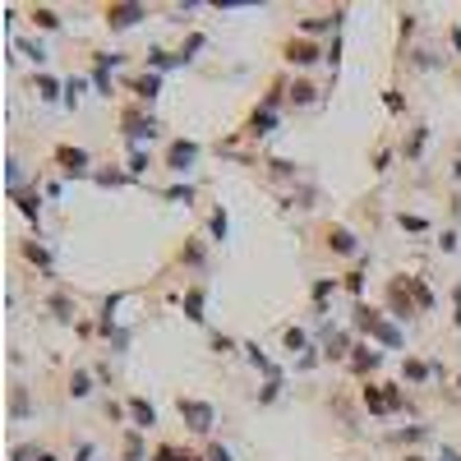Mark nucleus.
<instances>
[{
  "label": "nucleus",
  "mask_w": 461,
  "mask_h": 461,
  "mask_svg": "<svg viewBox=\"0 0 461 461\" xmlns=\"http://www.w3.org/2000/svg\"><path fill=\"white\" fill-rule=\"evenodd\" d=\"M355 328H360V332H369L374 341L392 346V351L401 346V332H397V328H392V323L383 319V314H378V309H369V305H360V309H355Z\"/></svg>",
  "instance_id": "obj_1"
},
{
  "label": "nucleus",
  "mask_w": 461,
  "mask_h": 461,
  "mask_svg": "<svg viewBox=\"0 0 461 461\" xmlns=\"http://www.w3.org/2000/svg\"><path fill=\"white\" fill-rule=\"evenodd\" d=\"M175 411H180V420H184V429L189 433H208L217 425V411L208 406V401H199V397H180L175 401Z\"/></svg>",
  "instance_id": "obj_2"
},
{
  "label": "nucleus",
  "mask_w": 461,
  "mask_h": 461,
  "mask_svg": "<svg viewBox=\"0 0 461 461\" xmlns=\"http://www.w3.org/2000/svg\"><path fill=\"white\" fill-rule=\"evenodd\" d=\"M360 401H365L369 415H387V411H397L401 406V392L392 383H369L365 392H360Z\"/></svg>",
  "instance_id": "obj_3"
},
{
  "label": "nucleus",
  "mask_w": 461,
  "mask_h": 461,
  "mask_svg": "<svg viewBox=\"0 0 461 461\" xmlns=\"http://www.w3.org/2000/svg\"><path fill=\"white\" fill-rule=\"evenodd\" d=\"M194 162H199V143H194V138H175L167 148V171H175V175L194 171Z\"/></svg>",
  "instance_id": "obj_4"
},
{
  "label": "nucleus",
  "mask_w": 461,
  "mask_h": 461,
  "mask_svg": "<svg viewBox=\"0 0 461 461\" xmlns=\"http://www.w3.org/2000/svg\"><path fill=\"white\" fill-rule=\"evenodd\" d=\"M138 19H148V5H107V23L116 32H120V28H134Z\"/></svg>",
  "instance_id": "obj_5"
},
{
  "label": "nucleus",
  "mask_w": 461,
  "mask_h": 461,
  "mask_svg": "<svg viewBox=\"0 0 461 461\" xmlns=\"http://www.w3.org/2000/svg\"><path fill=\"white\" fill-rule=\"evenodd\" d=\"M328 249L341 254V259H355V254H360V240H355L351 226H328Z\"/></svg>",
  "instance_id": "obj_6"
},
{
  "label": "nucleus",
  "mask_w": 461,
  "mask_h": 461,
  "mask_svg": "<svg viewBox=\"0 0 461 461\" xmlns=\"http://www.w3.org/2000/svg\"><path fill=\"white\" fill-rule=\"evenodd\" d=\"M125 134H129V143H143V138L153 143V138H157V120H153V116L129 111V116H125Z\"/></svg>",
  "instance_id": "obj_7"
},
{
  "label": "nucleus",
  "mask_w": 461,
  "mask_h": 461,
  "mask_svg": "<svg viewBox=\"0 0 461 461\" xmlns=\"http://www.w3.org/2000/svg\"><path fill=\"white\" fill-rule=\"evenodd\" d=\"M153 425H157V411H153V401H143V397H129V429L148 433Z\"/></svg>",
  "instance_id": "obj_8"
},
{
  "label": "nucleus",
  "mask_w": 461,
  "mask_h": 461,
  "mask_svg": "<svg viewBox=\"0 0 461 461\" xmlns=\"http://www.w3.org/2000/svg\"><path fill=\"white\" fill-rule=\"evenodd\" d=\"M319 56H323V51H319L314 42H305V37H300V42H295V37L286 42V61H291V65H300V69H305V65H314Z\"/></svg>",
  "instance_id": "obj_9"
},
{
  "label": "nucleus",
  "mask_w": 461,
  "mask_h": 461,
  "mask_svg": "<svg viewBox=\"0 0 461 461\" xmlns=\"http://www.w3.org/2000/svg\"><path fill=\"white\" fill-rule=\"evenodd\" d=\"M56 157L65 162V175H88V153L83 148H56Z\"/></svg>",
  "instance_id": "obj_10"
},
{
  "label": "nucleus",
  "mask_w": 461,
  "mask_h": 461,
  "mask_svg": "<svg viewBox=\"0 0 461 461\" xmlns=\"http://www.w3.org/2000/svg\"><path fill=\"white\" fill-rule=\"evenodd\" d=\"M203 300H208V291H203V286H189V291H184V319H194V323L208 319V314H203Z\"/></svg>",
  "instance_id": "obj_11"
},
{
  "label": "nucleus",
  "mask_w": 461,
  "mask_h": 461,
  "mask_svg": "<svg viewBox=\"0 0 461 461\" xmlns=\"http://www.w3.org/2000/svg\"><path fill=\"white\" fill-rule=\"evenodd\" d=\"M425 143H429V125H415V129H411V143L401 148V153H406V162H420Z\"/></svg>",
  "instance_id": "obj_12"
},
{
  "label": "nucleus",
  "mask_w": 461,
  "mask_h": 461,
  "mask_svg": "<svg viewBox=\"0 0 461 461\" xmlns=\"http://www.w3.org/2000/svg\"><path fill=\"white\" fill-rule=\"evenodd\" d=\"M272 125H277V111H254V116H249V134L254 138H263V134H272Z\"/></svg>",
  "instance_id": "obj_13"
},
{
  "label": "nucleus",
  "mask_w": 461,
  "mask_h": 461,
  "mask_svg": "<svg viewBox=\"0 0 461 461\" xmlns=\"http://www.w3.org/2000/svg\"><path fill=\"white\" fill-rule=\"evenodd\" d=\"M351 365L360 369V374H365V369H378V365H383V355L374 351V346H355V355H351Z\"/></svg>",
  "instance_id": "obj_14"
},
{
  "label": "nucleus",
  "mask_w": 461,
  "mask_h": 461,
  "mask_svg": "<svg viewBox=\"0 0 461 461\" xmlns=\"http://www.w3.org/2000/svg\"><path fill=\"white\" fill-rule=\"evenodd\" d=\"M69 397H92V374L88 369H74V374H69Z\"/></svg>",
  "instance_id": "obj_15"
},
{
  "label": "nucleus",
  "mask_w": 461,
  "mask_h": 461,
  "mask_svg": "<svg viewBox=\"0 0 461 461\" xmlns=\"http://www.w3.org/2000/svg\"><path fill=\"white\" fill-rule=\"evenodd\" d=\"M125 461H148V447H143V433L138 429L125 433Z\"/></svg>",
  "instance_id": "obj_16"
},
{
  "label": "nucleus",
  "mask_w": 461,
  "mask_h": 461,
  "mask_svg": "<svg viewBox=\"0 0 461 461\" xmlns=\"http://www.w3.org/2000/svg\"><path fill=\"white\" fill-rule=\"evenodd\" d=\"M134 92L143 97V102H157V92H162V74H143V78H134Z\"/></svg>",
  "instance_id": "obj_17"
},
{
  "label": "nucleus",
  "mask_w": 461,
  "mask_h": 461,
  "mask_svg": "<svg viewBox=\"0 0 461 461\" xmlns=\"http://www.w3.org/2000/svg\"><path fill=\"white\" fill-rule=\"evenodd\" d=\"M337 277H319V281H314V305H319V314H323V305H328V295H337Z\"/></svg>",
  "instance_id": "obj_18"
},
{
  "label": "nucleus",
  "mask_w": 461,
  "mask_h": 461,
  "mask_svg": "<svg viewBox=\"0 0 461 461\" xmlns=\"http://www.w3.org/2000/svg\"><path fill=\"white\" fill-rule=\"evenodd\" d=\"M406 291L415 295V309H433V295H429V286H425L420 277H406Z\"/></svg>",
  "instance_id": "obj_19"
},
{
  "label": "nucleus",
  "mask_w": 461,
  "mask_h": 461,
  "mask_svg": "<svg viewBox=\"0 0 461 461\" xmlns=\"http://www.w3.org/2000/svg\"><path fill=\"white\" fill-rule=\"evenodd\" d=\"M46 309H51L61 323H74V300H69V295H51V300H46Z\"/></svg>",
  "instance_id": "obj_20"
},
{
  "label": "nucleus",
  "mask_w": 461,
  "mask_h": 461,
  "mask_svg": "<svg viewBox=\"0 0 461 461\" xmlns=\"http://www.w3.org/2000/svg\"><path fill=\"white\" fill-rule=\"evenodd\" d=\"M286 97H291L295 107H309V102H314V97H319V88H314V83H305V78H300V83H291V88H286Z\"/></svg>",
  "instance_id": "obj_21"
},
{
  "label": "nucleus",
  "mask_w": 461,
  "mask_h": 461,
  "mask_svg": "<svg viewBox=\"0 0 461 461\" xmlns=\"http://www.w3.org/2000/svg\"><path fill=\"white\" fill-rule=\"evenodd\" d=\"M32 23H37V28H46V32L61 28V19H56V10H51V5H32Z\"/></svg>",
  "instance_id": "obj_22"
},
{
  "label": "nucleus",
  "mask_w": 461,
  "mask_h": 461,
  "mask_svg": "<svg viewBox=\"0 0 461 461\" xmlns=\"http://www.w3.org/2000/svg\"><path fill=\"white\" fill-rule=\"evenodd\" d=\"M401 374H406V378H411V383H429L433 365H425V360H406V365H401Z\"/></svg>",
  "instance_id": "obj_23"
},
{
  "label": "nucleus",
  "mask_w": 461,
  "mask_h": 461,
  "mask_svg": "<svg viewBox=\"0 0 461 461\" xmlns=\"http://www.w3.org/2000/svg\"><path fill=\"white\" fill-rule=\"evenodd\" d=\"M37 97H42V102H56V97H61V83L51 74H37Z\"/></svg>",
  "instance_id": "obj_24"
},
{
  "label": "nucleus",
  "mask_w": 461,
  "mask_h": 461,
  "mask_svg": "<svg viewBox=\"0 0 461 461\" xmlns=\"http://www.w3.org/2000/svg\"><path fill=\"white\" fill-rule=\"evenodd\" d=\"M10 415H14V420H28V392H23V387L10 392Z\"/></svg>",
  "instance_id": "obj_25"
},
{
  "label": "nucleus",
  "mask_w": 461,
  "mask_h": 461,
  "mask_svg": "<svg viewBox=\"0 0 461 461\" xmlns=\"http://www.w3.org/2000/svg\"><path fill=\"white\" fill-rule=\"evenodd\" d=\"M180 263H189V268H203V245H199V240H184Z\"/></svg>",
  "instance_id": "obj_26"
},
{
  "label": "nucleus",
  "mask_w": 461,
  "mask_h": 461,
  "mask_svg": "<svg viewBox=\"0 0 461 461\" xmlns=\"http://www.w3.org/2000/svg\"><path fill=\"white\" fill-rule=\"evenodd\" d=\"M19 208H23V217H28V222H37V217H42V199H37V194H19Z\"/></svg>",
  "instance_id": "obj_27"
},
{
  "label": "nucleus",
  "mask_w": 461,
  "mask_h": 461,
  "mask_svg": "<svg viewBox=\"0 0 461 461\" xmlns=\"http://www.w3.org/2000/svg\"><path fill=\"white\" fill-rule=\"evenodd\" d=\"M23 254H28V263H37V268H42V272L51 277V254H46L42 245H28V249H23Z\"/></svg>",
  "instance_id": "obj_28"
},
{
  "label": "nucleus",
  "mask_w": 461,
  "mask_h": 461,
  "mask_svg": "<svg viewBox=\"0 0 461 461\" xmlns=\"http://www.w3.org/2000/svg\"><path fill=\"white\" fill-rule=\"evenodd\" d=\"M148 167H153V157L143 153V148H134V153H129V175H143Z\"/></svg>",
  "instance_id": "obj_29"
},
{
  "label": "nucleus",
  "mask_w": 461,
  "mask_h": 461,
  "mask_svg": "<svg viewBox=\"0 0 461 461\" xmlns=\"http://www.w3.org/2000/svg\"><path fill=\"white\" fill-rule=\"evenodd\" d=\"M167 199H171V203H184V208H189V203H194V189H189V184H171Z\"/></svg>",
  "instance_id": "obj_30"
},
{
  "label": "nucleus",
  "mask_w": 461,
  "mask_h": 461,
  "mask_svg": "<svg viewBox=\"0 0 461 461\" xmlns=\"http://www.w3.org/2000/svg\"><path fill=\"white\" fill-rule=\"evenodd\" d=\"M208 226H213V235H217V240H226V231H231V222H226V213H222V208H217V213L208 217Z\"/></svg>",
  "instance_id": "obj_31"
},
{
  "label": "nucleus",
  "mask_w": 461,
  "mask_h": 461,
  "mask_svg": "<svg viewBox=\"0 0 461 461\" xmlns=\"http://www.w3.org/2000/svg\"><path fill=\"white\" fill-rule=\"evenodd\" d=\"M337 19H341V14H332V19H305V23H300V32H328Z\"/></svg>",
  "instance_id": "obj_32"
},
{
  "label": "nucleus",
  "mask_w": 461,
  "mask_h": 461,
  "mask_svg": "<svg viewBox=\"0 0 461 461\" xmlns=\"http://www.w3.org/2000/svg\"><path fill=\"white\" fill-rule=\"evenodd\" d=\"M277 397H281V378H268V383H263V392H259V401H263V406H272Z\"/></svg>",
  "instance_id": "obj_33"
},
{
  "label": "nucleus",
  "mask_w": 461,
  "mask_h": 461,
  "mask_svg": "<svg viewBox=\"0 0 461 461\" xmlns=\"http://www.w3.org/2000/svg\"><path fill=\"white\" fill-rule=\"evenodd\" d=\"M153 461H194V457H189V452H180V447H157Z\"/></svg>",
  "instance_id": "obj_34"
},
{
  "label": "nucleus",
  "mask_w": 461,
  "mask_h": 461,
  "mask_svg": "<svg viewBox=\"0 0 461 461\" xmlns=\"http://www.w3.org/2000/svg\"><path fill=\"white\" fill-rule=\"evenodd\" d=\"M92 83H97V92H102V97H111V78H107V65H97V69H92Z\"/></svg>",
  "instance_id": "obj_35"
},
{
  "label": "nucleus",
  "mask_w": 461,
  "mask_h": 461,
  "mask_svg": "<svg viewBox=\"0 0 461 461\" xmlns=\"http://www.w3.org/2000/svg\"><path fill=\"white\" fill-rule=\"evenodd\" d=\"M346 291H365V268H355V272H346Z\"/></svg>",
  "instance_id": "obj_36"
},
{
  "label": "nucleus",
  "mask_w": 461,
  "mask_h": 461,
  "mask_svg": "<svg viewBox=\"0 0 461 461\" xmlns=\"http://www.w3.org/2000/svg\"><path fill=\"white\" fill-rule=\"evenodd\" d=\"M286 351H305V332L300 328H286Z\"/></svg>",
  "instance_id": "obj_37"
},
{
  "label": "nucleus",
  "mask_w": 461,
  "mask_h": 461,
  "mask_svg": "<svg viewBox=\"0 0 461 461\" xmlns=\"http://www.w3.org/2000/svg\"><path fill=\"white\" fill-rule=\"evenodd\" d=\"M19 51H23L32 65H42V61H46V51H42V46H32V42H19Z\"/></svg>",
  "instance_id": "obj_38"
},
{
  "label": "nucleus",
  "mask_w": 461,
  "mask_h": 461,
  "mask_svg": "<svg viewBox=\"0 0 461 461\" xmlns=\"http://www.w3.org/2000/svg\"><path fill=\"white\" fill-rule=\"evenodd\" d=\"M268 167H272V175H277V180H291V175H295V167H291V162H268Z\"/></svg>",
  "instance_id": "obj_39"
},
{
  "label": "nucleus",
  "mask_w": 461,
  "mask_h": 461,
  "mask_svg": "<svg viewBox=\"0 0 461 461\" xmlns=\"http://www.w3.org/2000/svg\"><path fill=\"white\" fill-rule=\"evenodd\" d=\"M65 92H69L65 102H69V107H78V92H83V78H69V83H65Z\"/></svg>",
  "instance_id": "obj_40"
},
{
  "label": "nucleus",
  "mask_w": 461,
  "mask_h": 461,
  "mask_svg": "<svg viewBox=\"0 0 461 461\" xmlns=\"http://www.w3.org/2000/svg\"><path fill=\"white\" fill-rule=\"evenodd\" d=\"M213 351H217V355H231V351H235V341H231V337H222V332H217V337H213Z\"/></svg>",
  "instance_id": "obj_41"
},
{
  "label": "nucleus",
  "mask_w": 461,
  "mask_h": 461,
  "mask_svg": "<svg viewBox=\"0 0 461 461\" xmlns=\"http://www.w3.org/2000/svg\"><path fill=\"white\" fill-rule=\"evenodd\" d=\"M401 226H406V231H425V226H429V222H425V217H406V213H401Z\"/></svg>",
  "instance_id": "obj_42"
},
{
  "label": "nucleus",
  "mask_w": 461,
  "mask_h": 461,
  "mask_svg": "<svg viewBox=\"0 0 461 461\" xmlns=\"http://www.w3.org/2000/svg\"><path fill=\"white\" fill-rule=\"evenodd\" d=\"M74 457H78V461H97V447H92V443H78Z\"/></svg>",
  "instance_id": "obj_43"
},
{
  "label": "nucleus",
  "mask_w": 461,
  "mask_h": 461,
  "mask_svg": "<svg viewBox=\"0 0 461 461\" xmlns=\"http://www.w3.org/2000/svg\"><path fill=\"white\" fill-rule=\"evenodd\" d=\"M425 438V425H415V429H401V443H420Z\"/></svg>",
  "instance_id": "obj_44"
},
{
  "label": "nucleus",
  "mask_w": 461,
  "mask_h": 461,
  "mask_svg": "<svg viewBox=\"0 0 461 461\" xmlns=\"http://www.w3.org/2000/svg\"><path fill=\"white\" fill-rule=\"evenodd\" d=\"M452 323L461 328V281H457V291H452Z\"/></svg>",
  "instance_id": "obj_45"
},
{
  "label": "nucleus",
  "mask_w": 461,
  "mask_h": 461,
  "mask_svg": "<svg viewBox=\"0 0 461 461\" xmlns=\"http://www.w3.org/2000/svg\"><path fill=\"white\" fill-rule=\"evenodd\" d=\"M97 180H102V184H125V175H120V171H97Z\"/></svg>",
  "instance_id": "obj_46"
},
{
  "label": "nucleus",
  "mask_w": 461,
  "mask_h": 461,
  "mask_svg": "<svg viewBox=\"0 0 461 461\" xmlns=\"http://www.w3.org/2000/svg\"><path fill=\"white\" fill-rule=\"evenodd\" d=\"M387 167H392V153H387V148H383V153L374 157V171H387Z\"/></svg>",
  "instance_id": "obj_47"
},
{
  "label": "nucleus",
  "mask_w": 461,
  "mask_h": 461,
  "mask_svg": "<svg viewBox=\"0 0 461 461\" xmlns=\"http://www.w3.org/2000/svg\"><path fill=\"white\" fill-rule=\"evenodd\" d=\"M208 461H231V452H226V447H217V443H213V447H208Z\"/></svg>",
  "instance_id": "obj_48"
},
{
  "label": "nucleus",
  "mask_w": 461,
  "mask_h": 461,
  "mask_svg": "<svg viewBox=\"0 0 461 461\" xmlns=\"http://www.w3.org/2000/svg\"><path fill=\"white\" fill-rule=\"evenodd\" d=\"M438 461H461V452H457V447H443V452H438Z\"/></svg>",
  "instance_id": "obj_49"
},
{
  "label": "nucleus",
  "mask_w": 461,
  "mask_h": 461,
  "mask_svg": "<svg viewBox=\"0 0 461 461\" xmlns=\"http://www.w3.org/2000/svg\"><path fill=\"white\" fill-rule=\"evenodd\" d=\"M37 461H61V457H56V452H37Z\"/></svg>",
  "instance_id": "obj_50"
},
{
  "label": "nucleus",
  "mask_w": 461,
  "mask_h": 461,
  "mask_svg": "<svg viewBox=\"0 0 461 461\" xmlns=\"http://www.w3.org/2000/svg\"><path fill=\"white\" fill-rule=\"evenodd\" d=\"M401 461H429V457H420V452H406V457H401Z\"/></svg>",
  "instance_id": "obj_51"
},
{
  "label": "nucleus",
  "mask_w": 461,
  "mask_h": 461,
  "mask_svg": "<svg viewBox=\"0 0 461 461\" xmlns=\"http://www.w3.org/2000/svg\"><path fill=\"white\" fill-rule=\"evenodd\" d=\"M452 42H457V51H461V28H452Z\"/></svg>",
  "instance_id": "obj_52"
},
{
  "label": "nucleus",
  "mask_w": 461,
  "mask_h": 461,
  "mask_svg": "<svg viewBox=\"0 0 461 461\" xmlns=\"http://www.w3.org/2000/svg\"><path fill=\"white\" fill-rule=\"evenodd\" d=\"M194 461H199V457H194ZM203 461H208V457H203Z\"/></svg>",
  "instance_id": "obj_53"
},
{
  "label": "nucleus",
  "mask_w": 461,
  "mask_h": 461,
  "mask_svg": "<svg viewBox=\"0 0 461 461\" xmlns=\"http://www.w3.org/2000/svg\"><path fill=\"white\" fill-rule=\"evenodd\" d=\"M457 387H461V378H457Z\"/></svg>",
  "instance_id": "obj_54"
}]
</instances>
